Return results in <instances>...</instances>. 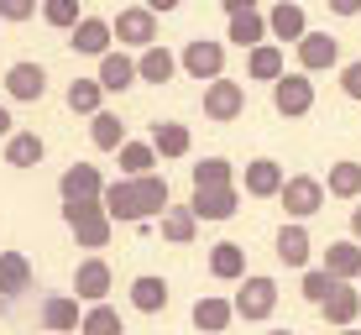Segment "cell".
Masks as SVG:
<instances>
[{
  "label": "cell",
  "instance_id": "cell-5",
  "mask_svg": "<svg viewBox=\"0 0 361 335\" xmlns=\"http://www.w3.org/2000/svg\"><path fill=\"white\" fill-rule=\"evenodd\" d=\"M272 110L288 116V121L309 116V110H314V79H309V73H288V79H278V84H272Z\"/></svg>",
  "mask_w": 361,
  "mask_h": 335
},
{
  "label": "cell",
  "instance_id": "cell-40",
  "mask_svg": "<svg viewBox=\"0 0 361 335\" xmlns=\"http://www.w3.org/2000/svg\"><path fill=\"white\" fill-rule=\"evenodd\" d=\"M37 16V0H0V21H27Z\"/></svg>",
  "mask_w": 361,
  "mask_h": 335
},
{
  "label": "cell",
  "instance_id": "cell-39",
  "mask_svg": "<svg viewBox=\"0 0 361 335\" xmlns=\"http://www.w3.org/2000/svg\"><path fill=\"white\" fill-rule=\"evenodd\" d=\"M298 288H304V299H309V304H319V309H325V304H330V293L341 288V283H335L325 267H314V272H304V283H298Z\"/></svg>",
  "mask_w": 361,
  "mask_h": 335
},
{
  "label": "cell",
  "instance_id": "cell-11",
  "mask_svg": "<svg viewBox=\"0 0 361 335\" xmlns=\"http://www.w3.org/2000/svg\"><path fill=\"white\" fill-rule=\"evenodd\" d=\"M267 32L278 37V42H304L309 37V11L293 6V0H278V6H267Z\"/></svg>",
  "mask_w": 361,
  "mask_h": 335
},
{
  "label": "cell",
  "instance_id": "cell-10",
  "mask_svg": "<svg viewBox=\"0 0 361 335\" xmlns=\"http://www.w3.org/2000/svg\"><path fill=\"white\" fill-rule=\"evenodd\" d=\"M231 304H235L241 319H267L272 309H278V283H272V278H246Z\"/></svg>",
  "mask_w": 361,
  "mask_h": 335
},
{
  "label": "cell",
  "instance_id": "cell-6",
  "mask_svg": "<svg viewBox=\"0 0 361 335\" xmlns=\"http://www.w3.org/2000/svg\"><path fill=\"white\" fill-rule=\"evenodd\" d=\"M110 42H116V27H110V21H99V16H84L79 27H73V37H68V47H73L79 58H99V63L116 53Z\"/></svg>",
  "mask_w": 361,
  "mask_h": 335
},
{
  "label": "cell",
  "instance_id": "cell-27",
  "mask_svg": "<svg viewBox=\"0 0 361 335\" xmlns=\"http://www.w3.org/2000/svg\"><path fill=\"white\" fill-rule=\"evenodd\" d=\"M309 246H314V241H309L304 226H283L278 241H272V252H278L283 267H304V262H309Z\"/></svg>",
  "mask_w": 361,
  "mask_h": 335
},
{
  "label": "cell",
  "instance_id": "cell-24",
  "mask_svg": "<svg viewBox=\"0 0 361 335\" xmlns=\"http://www.w3.org/2000/svg\"><path fill=\"white\" fill-rule=\"evenodd\" d=\"M356 315H361V288L341 283V288L330 293V304H325V319L335 330H356Z\"/></svg>",
  "mask_w": 361,
  "mask_h": 335
},
{
  "label": "cell",
  "instance_id": "cell-30",
  "mask_svg": "<svg viewBox=\"0 0 361 335\" xmlns=\"http://www.w3.org/2000/svg\"><path fill=\"white\" fill-rule=\"evenodd\" d=\"M42 152H47V142L37 131H16L6 142V163L11 168H37V163H42Z\"/></svg>",
  "mask_w": 361,
  "mask_h": 335
},
{
  "label": "cell",
  "instance_id": "cell-32",
  "mask_svg": "<svg viewBox=\"0 0 361 335\" xmlns=\"http://www.w3.org/2000/svg\"><path fill=\"white\" fill-rule=\"evenodd\" d=\"M189 178H194V189H235V168L226 163V157H204V163H194L189 168Z\"/></svg>",
  "mask_w": 361,
  "mask_h": 335
},
{
  "label": "cell",
  "instance_id": "cell-42",
  "mask_svg": "<svg viewBox=\"0 0 361 335\" xmlns=\"http://www.w3.org/2000/svg\"><path fill=\"white\" fill-rule=\"evenodd\" d=\"M330 11H335V16H356V11H361V0H335Z\"/></svg>",
  "mask_w": 361,
  "mask_h": 335
},
{
  "label": "cell",
  "instance_id": "cell-17",
  "mask_svg": "<svg viewBox=\"0 0 361 335\" xmlns=\"http://www.w3.org/2000/svg\"><path fill=\"white\" fill-rule=\"evenodd\" d=\"M42 330H53V335H79V330H84L79 299H68V293H53V299L42 304Z\"/></svg>",
  "mask_w": 361,
  "mask_h": 335
},
{
  "label": "cell",
  "instance_id": "cell-7",
  "mask_svg": "<svg viewBox=\"0 0 361 335\" xmlns=\"http://www.w3.org/2000/svg\"><path fill=\"white\" fill-rule=\"evenodd\" d=\"M241 110H246V90L235 79L204 84V121H241Z\"/></svg>",
  "mask_w": 361,
  "mask_h": 335
},
{
  "label": "cell",
  "instance_id": "cell-43",
  "mask_svg": "<svg viewBox=\"0 0 361 335\" xmlns=\"http://www.w3.org/2000/svg\"><path fill=\"white\" fill-rule=\"evenodd\" d=\"M11 136H16V126H11V110L0 105V142H11Z\"/></svg>",
  "mask_w": 361,
  "mask_h": 335
},
{
  "label": "cell",
  "instance_id": "cell-26",
  "mask_svg": "<svg viewBox=\"0 0 361 335\" xmlns=\"http://www.w3.org/2000/svg\"><path fill=\"white\" fill-rule=\"evenodd\" d=\"M136 79H142V68H136V58H126V53H110L105 63H99V84H105V95L131 90Z\"/></svg>",
  "mask_w": 361,
  "mask_h": 335
},
{
  "label": "cell",
  "instance_id": "cell-22",
  "mask_svg": "<svg viewBox=\"0 0 361 335\" xmlns=\"http://www.w3.org/2000/svg\"><path fill=\"white\" fill-rule=\"evenodd\" d=\"M32 288V262L21 252H0V299H16Z\"/></svg>",
  "mask_w": 361,
  "mask_h": 335
},
{
  "label": "cell",
  "instance_id": "cell-31",
  "mask_svg": "<svg viewBox=\"0 0 361 335\" xmlns=\"http://www.w3.org/2000/svg\"><path fill=\"white\" fill-rule=\"evenodd\" d=\"M152 168H157L152 142H126L121 147V178H152Z\"/></svg>",
  "mask_w": 361,
  "mask_h": 335
},
{
  "label": "cell",
  "instance_id": "cell-34",
  "mask_svg": "<svg viewBox=\"0 0 361 335\" xmlns=\"http://www.w3.org/2000/svg\"><path fill=\"white\" fill-rule=\"evenodd\" d=\"M194 231H199V220H194V209H189V205H173L168 215H163V241L189 246V241H194Z\"/></svg>",
  "mask_w": 361,
  "mask_h": 335
},
{
  "label": "cell",
  "instance_id": "cell-13",
  "mask_svg": "<svg viewBox=\"0 0 361 335\" xmlns=\"http://www.w3.org/2000/svg\"><path fill=\"white\" fill-rule=\"evenodd\" d=\"M226 37H231V42L235 47H252V53H257V47H267V11L262 6H246V11H235V16H231V27H226Z\"/></svg>",
  "mask_w": 361,
  "mask_h": 335
},
{
  "label": "cell",
  "instance_id": "cell-45",
  "mask_svg": "<svg viewBox=\"0 0 361 335\" xmlns=\"http://www.w3.org/2000/svg\"><path fill=\"white\" fill-rule=\"evenodd\" d=\"M267 335H293V330H267Z\"/></svg>",
  "mask_w": 361,
  "mask_h": 335
},
{
  "label": "cell",
  "instance_id": "cell-36",
  "mask_svg": "<svg viewBox=\"0 0 361 335\" xmlns=\"http://www.w3.org/2000/svg\"><path fill=\"white\" fill-rule=\"evenodd\" d=\"M325 189L335 200H361V163H330V183Z\"/></svg>",
  "mask_w": 361,
  "mask_h": 335
},
{
  "label": "cell",
  "instance_id": "cell-47",
  "mask_svg": "<svg viewBox=\"0 0 361 335\" xmlns=\"http://www.w3.org/2000/svg\"><path fill=\"white\" fill-rule=\"evenodd\" d=\"M0 315H6V299H0Z\"/></svg>",
  "mask_w": 361,
  "mask_h": 335
},
{
  "label": "cell",
  "instance_id": "cell-41",
  "mask_svg": "<svg viewBox=\"0 0 361 335\" xmlns=\"http://www.w3.org/2000/svg\"><path fill=\"white\" fill-rule=\"evenodd\" d=\"M341 90H345V100H361V58L341 68Z\"/></svg>",
  "mask_w": 361,
  "mask_h": 335
},
{
  "label": "cell",
  "instance_id": "cell-33",
  "mask_svg": "<svg viewBox=\"0 0 361 335\" xmlns=\"http://www.w3.org/2000/svg\"><path fill=\"white\" fill-rule=\"evenodd\" d=\"M99 100H105V84H99V79H73L68 84V110H73V116H99Z\"/></svg>",
  "mask_w": 361,
  "mask_h": 335
},
{
  "label": "cell",
  "instance_id": "cell-35",
  "mask_svg": "<svg viewBox=\"0 0 361 335\" xmlns=\"http://www.w3.org/2000/svg\"><path fill=\"white\" fill-rule=\"evenodd\" d=\"M136 68H142V79H147V84H168L173 73H178V58H173L168 47H152V53L136 58Z\"/></svg>",
  "mask_w": 361,
  "mask_h": 335
},
{
  "label": "cell",
  "instance_id": "cell-46",
  "mask_svg": "<svg viewBox=\"0 0 361 335\" xmlns=\"http://www.w3.org/2000/svg\"><path fill=\"white\" fill-rule=\"evenodd\" d=\"M341 335H361V330H341Z\"/></svg>",
  "mask_w": 361,
  "mask_h": 335
},
{
  "label": "cell",
  "instance_id": "cell-3",
  "mask_svg": "<svg viewBox=\"0 0 361 335\" xmlns=\"http://www.w3.org/2000/svg\"><path fill=\"white\" fill-rule=\"evenodd\" d=\"M105 189H110V183L99 178L94 163H73V168H63V178H58L63 205H99V200H105Z\"/></svg>",
  "mask_w": 361,
  "mask_h": 335
},
{
  "label": "cell",
  "instance_id": "cell-21",
  "mask_svg": "<svg viewBox=\"0 0 361 335\" xmlns=\"http://www.w3.org/2000/svg\"><path fill=\"white\" fill-rule=\"evenodd\" d=\"M105 215L116 220V226H136L142 220V209H136V189H131V178H116L105 189Z\"/></svg>",
  "mask_w": 361,
  "mask_h": 335
},
{
  "label": "cell",
  "instance_id": "cell-4",
  "mask_svg": "<svg viewBox=\"0 0 361 335\" xmlns=\"http://www.w3.org/2000/svg\"><path fill=\"white\" fill-rule=\"evenodd\" d=\"M178 68L189 73V79H226V47L220 42H209V37H194L189 47L178 53Z\"/></svg>",
  "mask_w": 361,
  "mask_h": 335
},
{
  "label": "cell",
  "instance_id": "cell-20",
  "mask_svg": "<svg viewBox=\"0 0 361 335\" xmlns=\"http://www.w3.org/2000/svg\"><path fill=\"white\" fill-rule=\"evenodd\" d=\"M209 272H215L220 283L246 278V246H241V241H220V246H209Z\"/></svg>",
  "mask_w": 361,
  "mask_h": 335
},
{
  "label": "cell",
  "instance_id": "cell-38",
  "mask_svg": "<svg viewBox=\"0 0 361 335\" xmlns=\"http://www.w3.org/2000/svg\"><path fill=\"white\" fill-rule=\"evenodd\" d=\"M42 21H47V27H63L68 37H73V27H79V0H47V6H42Z\"/></svg>",
  "mask_w": 361,
  "mask_h": 335
},
{
  "label": "cell",
  "instance_id": "cell-2",
  "mask_svg": "<svg viewBox=\"0 0 361 335\" xmlns=\"http://www.w3.org/2000/svg\"><path fill=\"white\" fill-rule=\"evenodd\" d=\"M110 27H116L121 47H142V53L157 47V11L152 6H121V16L110 21Z\"/></svg>",
  "mask_w": 361,
  "mask_h": 335
},
{
  "label": "cell",
  "instance_id": "cell-37",
  "mask_svg": "<svg viewBox=\"0 0 361 335\" xmlns=\"http://www.w3.org/2000/svg\"><path fill=\"white\" fill-rule=\"evenodd\" d=\"M79 335H126V325H121V315L110 304H94L90 315H84V330Z\"/></svg>",
  "mask_w": 361,
  "mask_h": 335
},
{
  "label": "cell",
  "instance_id": "cell-25",
  "mask_svg": "<svg viewBox=\"0 0 361 335\" xmlns=\"http://www.w3.org/2000/svg\"><path fill=\"white\" fill-rule=\"evenodd\" d=\"M246 79H262V84L288 79V68H283V47L267 42V47H257V53H246Z\"/></svg>",
  "mask_w": 361,
  "mask_h": 335
},
{
  "label": "cell",
  "instance_id": "cell-16",
  "mask_svg": "<svg viewBox=\"0 0 361 335\" xmlns=\"http://www.w3.org/2000/svg\"><path fill=\"white\" fill-rule=\"evenodd\" d=\"M194 220H231L235 209H241V189H194Z\"/></svg>",
  "mask_w": 361,
  "mask_h": 335
},
{
  "label": "cell",
  "instance_id": "cell-23",
  "mask_svg": "<svg viewBox=\"0 0 361 335\" xmlns=\"http://www.w3.org/2000/svg\"><path fill=\"white\" fill-rule=\"evenodd\" d=\"M235 319V304L231 299H215V293H204V299L194 304V330H204V335H220Z\"/></svg>",
  "mask_w": 361,
  "mask_h": 335
},
{
  "label": "cell",
  "instance_id": "cell-15",
  "mask_svg": "<svg viewBox=\"0 0 361 335\" xmlns=\"http://www.w3.org/2000/svg\"><path fill=\"white\" fill-rule=\"evenodd\" d=\"M6 95H11V100H42V95H47V68L42 63H11L6 68Z\"/></svg>",
  "mask_w": 361,
  "mask_h": 335
},
{
  "label": "cell",
  "instance_id": "cell-19",
  "mask_svg": "<svg viewBox=\"0 0 361 335\" xmlns=\"http://www.w3.org/2000/svg\"><path fill=\"white\" fill-rule=\"evenodd\" d=\"M189 147H194V136L183 121H157L152 126V152L157 157H189Z\"/></svg>",
  "mask_w": 361,
  "mask_h": 335
},
{
  "label": "cell",
  "instance_id": "cell-29",
  "mask_svg": "<svg viewBox=\"0 0 361 335\" xmlns=\"http://www.w3.org/2000/svg\"><path fill=\"white\" fill-rule=\"evenodd\" d=\"M90 142L99 147V152H121V147H126V121L110 116V110H99V116L90 121Z\"/></svg>",
  "mask_w": 361,
  "mask_h": 335
},
{
  "label": "cell",
  "instance_id": "cell-9",
  "mask_svg": "<svg viewBox=\"0 0 361 335\" xmlns=\"http://www.w3.org/2000/svg\"><path fill=\"white\" fill-rule=\"evenodd\" d=\"M283 209L293 215V226H298V220H309L314 209H325V183L309 178V173L288 178V189H283Z\"/></svg>",
  "mask_w": 361,
  "mask_h": 335
},
{
  "label": "cell",
  "instance_id": "cell-28",
  "mask_svg": "<svg viewBox=\"0 0 361 335\" xmlns=\"http://www.w3.org/2000/svg\"><path fill=\"white\" fill-rule=\"evenodd\" d=\"M131 309H142V315H163V309H168V283L152 278V272H142V278L131 283Z\"/></svg>",
  "mask_w": 361,
  "mask_h": 335
},
{
  "label": "cell",
  "instance_id": "cell-12",
  "mask_svg": "<svg viewBox=\"0 0 361 335\" xmlns=\"http://www.w3.org/2000/svg\"><path fill=\"white\" fill-rule=\"evenodd\" d=\"M341 63V42H335L330 32H309L304 42H298V73H325Z\"/></svg>",
  "mask_w": 361,
  "mask_h": 335
},
{
  "label": "cell",
  "instance_id": "cell-18",
  "mask_svg": "<svg viewBox=\"0 0 361 335\" xmlns=\"http://www.w3.org/2000/svg\"><path fill=\"white\" fill-rule=\"evenodd\" d=\"M325 272H330L335 283L361 278V241H330L325 246Z\"/></svg>",
  "mask_w": 361,
  "mask_h": 335
},
{
  "label": "cell",
  "instance_id": "cell-1",
  "mask_svg": "<svg viewBox=\"0 0 361 335\" xmlns=\"http://www.w3.org/2000/svg\"><path fill=\"white\" fill-rule=\"evenodd\" d=\"M63 220H68V231H73V241H79V246H90V252L110 246L116 220L105 215V200H99V205H63Z\"/></svg>",
  "mask_w": 361,
  "mask_h": 335
},
{
  "label": "cell",
  "instance_id": "cell-44",
  "mask_svg": "<svg viewBox=\"0 0 361 335\" xmlns=\"http://www.w3.org/2000/svg\"><path fill=\"white\" fill-rule=\"evenodd\" d=\"M351 241H361V205L351 209Z\"/></svg>",
  "mask_w": 361,
  "mask_h": 335
},
{
  "label": "cell",
  "instance_id": "cell-8",
  "mask_svg": "<svg viewBox=\"0 0 361 335\" xmlns=\"http://www.w3.org/2000/svg\"><path fill=\"white\" fill-rule=\"evenodd\" d=\"M110 262L105 257H84L79 267H73V299H90V309L94 304H105V293H110Z\"/></svg>",
  "mask_w": 361,
  "mask_h": 335
},
{
  "label": "cell",
  "instance_id": "cell-14",
  "mask_svg": "<svg viewBox=\"0 0 361 335\" xmlns=\"http://www.w3.org/2000/svg\"><path fill=\"white\" fill-rule=\"evenodd\" d=\"M283 189H288V178H283V168L272 157H252L246 163V194L252 200H283Z\"/></svg>",
  "mask_w": 361,
  "mask_h": 335
}]
</instances>
